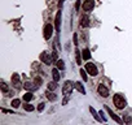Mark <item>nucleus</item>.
Returning <instances> with one entry per match:
<instances>
[{
	"label": "nucleus",
	"instance_id": "20e7f679",
	"mask_svg": "<svg viewBox=\"0 0 132 125\" xmlns=\"http://www.w3.org/2000/svg\"><path fill=\"white\" fill-rule=\"evenodd\" d=\"M71 91H73V82L71 81H66L65 85H64V87H62V92H64L65 95H69Z\"/></svg>",
	"mask_w": 132,
	"mask_h": 125
},
{
	"label": "nucleus",
	"instance_id": "2eb2a0df",
	"mask_svg": "<svg viewBox=\"0 0 132 125\" xmlns=\"http://www.w3.org/2000/svg\"><path fill=\"white\" fill-rule=\"evenodd\" d=\"M52 77H53L54 82H57V81L60 80V73H58V69H56V68H54V69L52 70Z\"/></svg>",
	"mask_w": 132,
	"mask_h": 125
},
{
	"label": "nucleus",
	"instance_id": "cd10ccee",
	"mask_svg": "<svg viewBox=\"0 0 132 125\" xmlns=\"http://www.w3.org/2000/svg\"><path fill=\"white\" fill-rule=\"evenodd\" d=\"M44 107H45V104H44V103H40V104L38 106V111H40V112H42L43 109H44Z\"/></svg>",
	"mask_w": 132,
	"mask_h": 125
},
{
	"label": "nucleus",
	"instance_id": "412c9836",
	"mask_svg": "<svg viewBox=\"0 0 132 125\" xmlns=\"http://www.w3.org/2000/svg\"><path fill=\"white\" fill-rule=\"evenodd\" d=\"M20 104H21V100H20V99H14V100L12 102V107H14V108H18Z\"/></svg>",
	"mask_w": 132,
	"mask_h": 125
},
{
	"label": "nucleus",
	"instance_id": "39448f33",
	"mask_svg": "<svg viewBox=\"0 0 132 125\" xmlns=\"http://www.w3.org/2000/svg\"><path fill=\"white\" fill-rule=\"evenodd\" d=\"M93 7H95V2L93 0H85L83 3V9L85 12H91L93 9Z\"/></svg>",
	"mask_w": 132,
	"mask_h": 125
},
{
	"label": "nucleus",
	"instance_id": "4468645a",
	"mask_svg": "<svg viewBox=\"0 0 132 125\" xmlns=\"http://www.w3.org/2000/svg\"><path fill=\"white\" fill-rule=\"evenodd\" d=\"M74 86H75V89L79 91V92H82V94H85V89L83 87V85L80 83V82H75L74 83Z\"/></svg>",
	"mask_w": 132,
	"mask_h": 125
},
{
	"label": "nucleus",
	"instance_id": "a211bd4d",
	"mask_svg": "<svg viewBox=\"0 0 132 125\" xmlns=\"http://www.w3.org/2000/svg\"><path fill=\"white\" fill-rule=\"evenodd\" d=\"M75 57H76V64H82V59H80V51L79 50H75Z\"/></svg>",
	"mask_w": 132,
	"mask_h": 125
},
{
	"label": "nucleus",
	"instance_id": "b1692460",
	"mask_svg": "<svg viewBox=\"0 0 132 125\" xmlns=\"http://www.w3.org/2000/svg\"><path fill=\"white\" fill-rule=\"evenodd\" d=\"M0 86H2V91L3 92H8V91H9V89H8V85L5 83V82H2V85H0Z\"/></svg>",
	"mask_w": 132,
	"mask_h": 125
},
{
	"label": "nucleus",
	"instance_id": "7ed1b4c3",
	"mask_svg": "<svg viewBox=\"0 0 132 125\" xmlns=\"http://www.w3.org/2000/svg\"><path fill=\"white\" fill-rule=\"evenodd\" d=\"M52 33H53V26L51 23H47L44 26V39H49L52 37Z\"/></svg>",
	"mask_w": 132,
	"mask_h": 125
},
{
	"label": "nucleus",
	"instance_id": "4be33fe9",
	"mask_svg": "<svg viewBox=\"0 0 132 125\" xmlns=\"http://www.w3.org/2000/svg\"><path fill=\"white\" fill-rule=\"evenodd\" d=\"M23 108H25L26 111H29V112L34 111V106H33V104H29V102H27V104H25V106H23Z\"/></svg>",
	"mask_w": 132,
	"mask_h": 125
},
{
	"label": "nucleus",
	"instance_id": "5701e85b",
	"mask_svg": "<svg viewBox=\"0 0 132 125\" xmlns=\"http://www.w3.org/2000/svg\"><path fill=\"white\" fill-rule=\"evenodd\" d=\"M56 87H57L56 82H49V83H48V90L53 91V90H56Z\"/></svg>",
	"mask_w": 132,
	"mask_h": 125
},
{
	"label": "nucleus",
	"instance_id": "9d476101",
	"mask_svg": "<svg viewBox=\"0 0 132 125\" xmlns=\"http://www.w3.org/2000/svg\"><path fill=\"white\" fill-rule=\"evenodd\" d=\"M35 82H30V81H27V82H25V85H23V87H25L26 90H31V91H34V90H36L38 89V86L36 85H34Z\"/></svg>",
	"mask_w": 132,
	"mask_h": 125
},
{
	"label": "nucleus",
	"instance_id": "6ab92c4d",
	"mask_svg": "<svg viewBox=\"0 0 132 125\" xmlns=\"http://www.w3.org/2000/svg\"><path fill=\"white\" fill-rule=\"evenodd\" d=\"M33 98L34 97H33V94H31V92H26L25 95H23V100H25V102H30Z\"/></svg>",
	"mask_w": 132,
	"mask_h": 125
},
{
	"label": "nucleus",
	"instance_id": "f03ea898",
	"mask_svg": "<svg viewBox=\"0 0 132 125\" xmlns=\"http://www.w3.org/2000/svg\"><path fill=\"white\" fill-rule=\"evenodd\" d=\"M85 70H87V73H89L91 76H97L98 74L97 67L95 64H92V62H87V65H85Z\"/></svg>",
	"mask_w": 132,
	"mask_h": 125
},
{
	"label": "nucleus",
	"instance_id": "1a4fd4ad",
	"mask_svg": "<svg viewBox=\"0 0 132 125\" xmlns=\"http://www.w3.org/2000/svg\"><path fill=\"white\" fill-rule=\"evenodd\" d=\"M105 108H106L107 113L110 115V117H111V119H113L114 121H116L118 124H122V122H123V121H122V119H120V117H118V116H116V115H115V113H114V112H113V111H111V109L109 108V107H105Z\"/></svg>",
	"mask_w": 132,
	"mask_h": 125
},
{
	"label": "nucleus",
	"instance_id": "9b49d317",
	"mask_svg": "<svg viewBox=\"0 0 132 125\" xmlns=\"http://www.w3.org/2000/svg\"><path fill=\"white\" fill-rule=\"evenodd\" d=\"M88 23H89L88 16H83V17L80 18V26L82 27H85V26H88Z\"/></svg>",
	"mask_w": 132,
	"mask_h": 125
},
{
	"label": "nucleus",
	"instance_id": "aec40b11",
	"mask_svg": "<svg viewBox=\"0 0 132 125\" xmlns=\"http://www.w3.org/2000/svg\"><path fill=\"white\" fill-rule=\"evenodd\" d=\"M57 68L60 70H64L65 69V62L62 61V60H57Z\"/></svg>",
	"mask_w": 132,
	"mask_h": 125
},
{
	"label": "nucleus",
	"instance_id": "c85d7f7f",
	"mask_svg": "<svg viewBox=\"0 0 132 125\" xmlns=\"http://www.w3.org/2000/svg\"><path fill=\"white\" fill-rule=\"evenodd\" d=\"M79 8H80V2L78 0V2H76V4H75V9H76V11H79Z\"/></svg>",
	"mask_w": 132,
	"mask_h": 125
},
{
	"label": "nucleus",
	"instance_id": "0eeeda50",
	"mask_svg": "<svg viewBox=\"0 0 132 125\" xmlns=\"http://www.w3.org/2000/svg\"><path fill=\"white\" fill-rule=\"evenodd\" d=\"M40 60H42V62H44L45 65H51V62H52V59L49 57L48 52H42L40 53Z\"/></svg>",
	"mask_w": 132,
	"mask_h": 125
},
{
	"label": "nucleus",
	"instance_id": "423d86ee",
	"mask_svg": "<svg viewBox=\"0 0 132 125\" xmlns=\"http://www.w3.org/2000/svg\"><path fill=\"white\" fill-rule=\"evenodd\" d=\"M12 83H13V86H14L16 89H20L21 87V78H20L18 73H14L12 76Z\"/></svg>",
	"mask_w": 132,
	"mask_h": 125
},
{
	"label": "nucleus",
	"instance_id": "bb28decb",
	"mask_svg": "<svg viewBox=\"0 0 132 125\" xmlns=\"http://www.w3.org/2000/svg\"><path fill=\"white\" fill-rule=\"evenodd\" d=\"M34 82H35V85H36V86H40V85L43 83V81H42V78H40V77H36Z\"/></svg>",
	"mask_w": 132,
	"mask_h": 125
},
{
	"label": "nucleus",
	"instance_id": "ddd939ff",
	"mask_svg": "<svg viewBox=\"0 0 132 125\" xmlns=\"http://www.w3.org/2000/svg\"><path fill=\"white\" fill-rule=\"evenodd\" d=\"M45 95H47V98H48L51 102H54V100H56L57 99V97H56V94H53L51 90H48V91H47L45 92Z\"/></svg>",
	"mask_w": 132,
	"mask_h": 125
},
{
	"label": "nucleus",
	"instance_id": "393cba45",
	"mask_svg": "<svg viewBox=\"0 0 132 125\" xmlns=\"http://www.w3.org/2000/svg\"><path fill=\"white\" fill-rule=\"evenodd\" d=\"M123 120H124V122H126L127 125H131V122H132V119H131V116H129V115H126Z\"/></svg>",
	"mask_w": 132,
	"mask_h": 125
},
{
	"label": "nucleus",
	"instance_id": "6e6552de",
	"mask_svg": "<svg viewBox=\"0 0 132 125\" xmlns=\"http://www.w3.org/2000/svg\"><path fill=\"white\" fill-rule=\"evenodd\" d=\"M97 90H98V94H100V95H101V97H104V98H106V97L109 95V89L106 87V86H104V85H100Z\"/></svg>",
	"mask_w": 132,
	"mask_h": 125
},
{
	"label": "nucleus",
	"instance_id": "dca6fc26",
	"mask_svg": "<svg viewBox=\"0 0 132 125\" xmlns=\"http://www.w3.org/2000/svg\"><path fill=\"white\" fill-rule=\"evenodd\" d=\"M82 56H83L84 60H89V57H91V52H89V50H88V48H84L83 52H82Z\"/></svg>",
	"mask_w": 132,
	"mask_h": 125
},
{
	"label": "nucleus",
	"instance_id": "a878e982",
	"mask_svg": "<svg viewBox=\"0 0 132 125\" xmlns=\"http://www.w3.org/2000/svg\"><path fill=\"white\" fill-rule=\"evenodd\" d=\"M80 76H82V78H83V81H87V70L80 69Z\"/></svg>",
	"mask_w": 132,
	"mask_h": 125
},
{
	"label": "nucleus",
	"instance_id": "f8f14e48",
	"mask_svg": "<svg viewBox=\"0 0 132 125\" xmlns=\"http://www.w3.org/2000/svg\"><path fill=\"white\" fill-rule=\"evenodd\" d=\"M60 23H61V11H58L56 14V30L57 31H60Z\"/></svg>",
	"mask_w": 132,
	"mask_h": 125
},
{
	"label": "nucleus",
	"instance_id": "f3484780",
	"mask_svg": "<svg viewBox=\"0 0 132 125\" xmlns=\"http://www.w3.org/2000/svg\"><path fill=\"white\" fill-rule=\"evenodd\" d=\"M89 111H91V113L93 115V117H95V119H96L97 121H101V120H102V119H101V117L97 115V112L95 111V108H93V107H89Z\"/></svg>",
	"mask_w": 132,
	"mask_h": 125
},
{
	"label": "nucleus",
	"instance_id": "f257e3e1",
	"mask_svg": "<svg viewBox=\"0 0 132 125\" xmlns=\"http://www.w3.org/2000/svg\"><path fill=\"white\" fill-rule=\"evenodd\" d=\"M113 102H114L115 107L118 108V109H123L124 107L127 106L126 99H124V97H123V95H120V94H115L114 98H113Z\"/></svg>",
	"mask_w": 132,
	"mask_h": 125
},
{
	"label": "nucleus",
	"instance_id": "c756f323",
	"mask_svg": "<svg viewBox=\"0 0 132 125\" xmlns=\"http://www.w3.org/2000/svg\"><path fill=\"white\" fill-rule=\"evenodd\" d=\"M74 44L78 46V35L76 34H74Z\"/></svg>",
	"mask_w": 132,
	"mask_h": 125
}]
</instances>
